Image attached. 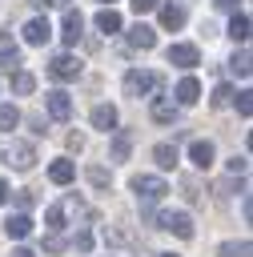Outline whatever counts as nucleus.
<instances>
[{"label": "nucleus", "mask_w": 253, "mask_h": 257, "mask_svg": "<svg viewBox=\"0 0 253 257\" xmlns=\"http://www.w3.org/2000/svg\"><path fill=\"white\" fill-rule=\"evenodd\" d=\"M0 157H4L8 169H20V173L36 165V149H32L28 141H4V145H0Z\"/></svg>", "instance_id": "1"}, {"label": "nucleus", "mask_w": 253, "mask_h": 257, "mask_svg": "<svg viewBox=\"0 0 253 257\" xmlns=\"http://www.w3.org/2000/svg\"><path fill=\"white\" fill-rule=\"evenodd\" d=\"M161 88V72H145V68H133V72H124V96H149V92H157Z\"/></svg>", "instance_id": "2"}, {"label": "nucleus", "mask_w": 253, "mask_h": 257, "mask_svg": "<svg viewBox=\"0 0 253 257\" xmlns=\"http://www.w3.org/2000/svg\"><path fill=\"white\" fill-rule=\"evenodd\" d=\"M133 193H137V201H141V209H149V205H157V201H165V193H169V185H165L161 177H133Z\"/></svg>", "instance_id": "3"}, {"label": "nucleus", "mask_w": 253, "mask_h": 257, "mask_svg": "<svg viewBox=\"0 0 253 257\" xmlns=\"http://www.w3.org/2000/svg\"><path fill=\"white\" fill-rule=\"evenodd\" d=\"M48 76H52V80H76V76H80V60H76L72 52H56V56L48 60Z\"/></svg>", "instance_id": "4"}, {"label": "nucleus", "mask_w": 253, "mask_h": 257, "mask_svg": "<svg viewBox=\"0 0 253 257\" xmlns=\"http://www.w3.org/2000/svg\"><path fill=\"white\" fill-rule=\"evenodd\" d=\"M157 229H169V233H177L181 241H189V237H193V217H189V213H161V217H157Z\"/></svg>", "instance_id": "5"}, {"label": "nucleus", "mask_w": 253, "mask_h": 257, "mask_svg": "<svg viewBox=\"0 0 253 257\" xmlns=\"http://www.w3.org/2000/svg\"><path fill=\"white\" fill-rule=\"evenodd\" d=\"M44 104H48V116H52V120H68V116H72V96H68L64 88H52V92L44 96Z\"/></svg>", "instance_id": "6"}, {"label": "nucleus", "mask_w": 253, "mask_h": 257, "mask_svg": "<svg viewBox=\"0 0 253 257\" xmlns=\"http://www.w3.org/2000/svg\"><path fill=\"white\" fill-rule=\"evenodd\" d=\"M169 64H177V68H193V64H201V52H197V44H169Z\"/></svg>", "instance_id": "7"}, {"label": "nucleus", "mask_w": 253, "mask_h": 257, "mask_svg": "<svg viewBox=\"0 0 253 257\" xmlns=\"http://www.w3.org/2000/svg\"><path fill=\"white\" fill-rule=\"evenodd\" d=\"M60 36H64V44L72 48V44H76V40L84 36V16L68 8V12H64V20H60Z\"/></svg>", "instance_id": "8"}, {"label": "nucleus", "mask_w": 253, "mask_h": 257, "mask_svg": "<svg viewBox=\"0 0 253 257\" xmlns=\"http://www.w3.org/2000/svg\"><path fill=\"white\" fill-rule=\"evenodd\" d=\"M129 44H133V48H141V52H149V48H157V32H153L149 24H141V20H137V24L129 28Z\"/></svg>", "instance_id": "9"}, {"label": "nucleus", "mask_w": 253, "mask_h": 257, "mask_svg": "<svg viewBox=\"0 0 253 257\" xmlns=\"http://www.w3.org/2000/svg\"><path fill=\"white\" fill-rule=\"evenodd\" d=\"M48 36H52V24H48L44 16H32V20L24 24V40H28V44H44Z\"/></svg>", "instance_id": "10"}, {"label": "nucleus", "mask_w": 253, "mask_h": 257, "mask_svg": "<svg viewBox=\"0 0 253 257\" xmlns=\"http://www.w3.org/2000/svg\"><path fill=\"white\" fill-rule=\"evenodd\" d=\"M213 157H217V149H213L209 141H193V145H189V161H193L197 169H209Z\"/></svg>", "instance_id": "11"}, {"label": "nucleus", "mask_w": 253, "mask_h": 257, "mask_svg": "<svg viewBox=\"0 0 253 257\" xmlns=\"http://www.w3.org/2000/svg\"><path fill=\"white\" fill-rule=\"evenodd\" d=\"M96 28H100L104 36H112V32H120V12H116L112 4H104V8L96 12Z\"/></svg>", "instance_id": "12"}, {"label": "nucleus", "mask_w": 253, "mask_h": 257, "mask_svg": "<svg viewBox=\"0 0 253 257\" xmlns=\"http://www.w3.org/2000/svg\"><path fill=\"white\" fill-rule=\"evenodd\" d=\"M92 128L112 133V128H116V108H112V104H96V108H92Z\"/></svg>", "instance_id": "13"}, {"label": "nucleus", "mask_w": 253, "mask_h": 257, "mask_svg": "<svg viewBox=\"0 0 253 257\" xmlns=\"http://www.w3.org/2000/svg\"><path fill=\"white\" fill-rule=\"evenodd\" d=\"M4 233H8V237H16V241H20V237H28V233H32V217H28V213H12V217L4 221Z\"/></svg>", "instance_id": "14"}, {"label": "nucleus", "mask_w": 253, "mask_h": 257, "mask_svg": "<svg viewBox=\"0 0 253 257\" xmlns=\"http://www.w3.org/2000/svg\"><path fill=\"white\" fill-rule=\"evenodd\" d=\"M12 64H20V44L8 32H0V68H12Z\"/></svg>", "instance_id": "15"}, {"label": "nucleus", "mask_w": 253, "mask_h": 257, "mask_svg": "<svg viewBox=\"0 0 253 257\" xmlns=\"http://www.w3.org/2000/svg\"><path fill=\"white\" fill-rule=\"evenodd\" d=\"M129 153H133V133L112 128V161H129Z\"/></svg>", "instance_id": "16"}, {"label": "nucleus", "mask_w": 253, "mask_h": 257, "mask_svg": "<svg viewBox=\"0 0 253 257\" xmlns=\"http://www.w3.org/2000/svg\"><path fill=\"white\" fill-rule=\"evenodd\" d=\"M197 96H201V84H197V76H185V80L177 84V104H197Z\"/></svg>", "instance_id": "17"}, {"label": "nucleus", "mask_w": 253, "mask_h": 257, "mask_svg": "<svg viewBox=\"0 0 253 257\" xmlns=\"http://www.w3.org/2000/svg\"><path fill=\"white\" fill-rule=\"evenodd\" d=\"M177 116H181V104H173V100H157L153 104V120L157 124H173Z\"/></svg>", "instance_id": "18"}, {"label": "nucleus", "mask_w": 253, "mask_h": 257, "mask_svg": "<svg viewBox=\"0 0 253 257\" xmlns=\"http://www.w3.org/2000/svg\"><path fill=\"white\" fill-rule=\"evenodd\" d=\"M153 161H157L161 169H173V165H177V145H173V141L153 145Z\"/></svg>", "instance_id": "19"}, {"label": "nucleus", "mask_w": 253, "mask_h": 257, "mask_svg": "<svg viewBox=\"0 0 253 257\" xmlns=\"http://www.w3.org/2000/svg\"><path fill=\"white\" fill-rule=\"evenodd\" d=\"M161 24L177 32V28L185 24V8H181V4H161Z\"/></svg>", "instance_id": "20"}, {"label": "nucleus", "mask_w": 253, "mask_h": 257, "mask_svg": "<svg viewBox=\"0 0 253 257\" xmlns=\"http://www.w3.org/2000/svg\"><path fill=\"white\" fill-rule=\"evenodd\" d=\"M48 177H52L56 185H68V181L76 177V165H72V161H52V165H48Z\"/></svg>", "instance_id": "21"}, {"label": "nucleus", "mask_w": 253, "mask_h": 257, "mask_svg": "<svg viewBox=\"0 0 253 257\" xmlns=\"http://www.w3.org/2000/svg\"><path fill=\"white\" fill-rule=\"evenodd\" d=\"M229 36H233L237 44L249 40V16H245V12H233V20H229Z\"/></svg>", "instance_id": "22"}, {"label": "nucleus", "mask_w": 253, "mask_h": 257, "mask_svg": "<svg viewBox=\"0 0 253 257\" xmlns=\"http://www.w3.org/2000/svg\"><path fill=\"white\" fill-rule=\"evenodd\" d=\"M32 88H36V76L24 72V68H16V72H12V92H16V96H28Z\"/></svg>", "instance_id": "23"}, {"label": "nucleus", "mask_w": 253, "mask_h": 257, "mask_svg": "<svg viewBox=\"0 0 253 257\" xmlns=\"http://www.w3.org/2000/svg\"><path fill=\"white\" fill-rule=\"evenodd\" d=\"M20 124V112H16V104H0V133H12Z\"/></svg>", "instance_id": "24"}, {"label": "nucleus", "mask_w": 253, "mask_h": 257, "mask_svg": "<svg viewBox=\"0 0 253 257\" xmlns=\"http://www.w3.org/2000/svg\"><path fill=\"white\" fill-rule=\"evenodd\" d=\"M84 177H88V185H92V189H108V169L88 165V169H84Z\"/></svg>", "instance_id": "25"}, {"label": "nucleus", "mask_w": 253, "mask_h": 257, "mask_svg": "<svg viewBox=\"0 0 253 257\" xmlns=\"http://www.w3.org/2000/svg\"><path fill=\"white\" fill-rule=\"evenodd\" d=\"M217 257H249V241H225L217 249Z\"/></svg>", "instance_id": "26"}, {"label": "nucleus", "mask_w": 253, "mask_h": 257, "mask_svg": "<svg viewBox=\"0 0 253 257\" xmlns=\"http://www.w3.org/2000/svg\"><path fill=\"white\" fill-rule=\"evenodd\" d=\"M44 225L48 229H64V205H48L44 209Z\"/></svg>", "instance_id": "27"}, {"label": "nucleus", "mask_w": 253, "mask_h": 257, "mask_svg": "<svg viewBox=\"0 0 253 257\" xmlns=\"http://www.w3.org/2000/svg\"><path fill=\"white\" fill-rule=\"evenodd\" d=\"M229 68L237 72V76H249V52L241 48V52H233V60H229Z\"/></svg>", "instance_id": "28"}, {"label": "nucleus", "mask_w": 253, "mask_h": 257, "mask_svg": "<svg viewBox=\"0 0 253 257\" xmlns=\"http://www.w3.org/2000/svg\"><path fill=\"white\" fill-rule=\"evenodd\" d=\"M225 104H233V88L229 84H217L213 88V108H225Z\"/></svg>", "instance_id": "29"}, {"label": "nucleus", "mask_w": 253, "mask_h": 257, "mask_svg": "<svg viewBox=\"0 0 253 257\" xmlns=\"http://www.w3.org/2000/svg\"><path fill=\"white\" fill-rule=\"evenodd\" d=\"M249 96H253V92H233V104H237V112H241V116H249V112H253V100H249Z\"/></svg>", "instance_id": "30"}, {"label": "nucleus", "mask_w": 253, "mask_h": 257, "mask_svg": "<svg viewBox=\"0 0 253 257\" xmlns=\"http://www.w3.org/2000/svg\"><path fill=\"white\" fill-rule=\"evenodd\" d=\"M181 189H185V201H201V185H197L193 177H185V181H181Z\"/></svg>", "instance_id": "31"}, {"label": "nucleus", "mask_w": 253, "mask_h": 257, "mask_svg": "<svg viewBox=\"0 0 253 257\" xmlns=\"http://www.w3.org/2000/svg\"><path fill=\"white\" fill-rule=\"evenodd\" d=\"M60 249H64V241H60V233L52 229V233L44 237V253H60Z\"/></svg>", "instance_id": "32"}, {"label": "nucleus", "mask_w": 253, "mask_h": 257, "mask_svg": "<svg viewBox=\"0 0 253 257\" xmlns=\"http://www.w3.org/2000/svg\"><path fill=\"white\" fill-rule=\"evenodd\" d=\"M72 245H76L80 253H88V249H92V233H84V229H80V233L72 237Z\"/></svg>", "instance_id": "33"}, {"label": "nucleus", "mask_w": 253, "mask_h": 257, "mask_svg": "<svg viewBox=\"0 0 253 257\" xmlns=\"http://www.w3.org/2000/svg\"><path fill=\"white\" fill-rule=\"evenodd\" d=\"M129 4H133V12L141 16V12H153V8L161 4V0H129Z\"/></svg>", "instance_id": "34"}, {"label": "nucleus", "mask_w": 253, "mask_h": 257, "mask_svg": "<svg viewBox=\"0 0 253 257\" xmlns=\"http://www.w3.org/2000/svg\"><path fill=\"white\" fill-rule=\"evenodd\" d=\"M245 169H249V161H245V157H233V161H229V173H233V177H241Z\"/></svg>", "instance_id": "35"}, {"label": "nucleus", "mask_w": 253, "mask_h": 257, "mask_svg": "<svg viewBox=\"0 0 253 257\" xmlns=\"http://www.w3.org/2000/svg\"><path fill=\"white\" fill-rule=\"evenodd\" d=\"M16 205H20V209H32V205H36V197L24 189V193H16Z\"/></svg>", "instance_id": "36"}, {"label": "nucleus", "mask_w": 253, "mask_h": 257, "mask_svg": "<svg viewBox=\"0 0 253 257\" xmlns=\"http://www.w3.org/2000/svg\"><path fill=\"white\" fill-rule=\"evenodd\" d=\"M68 149H76V153H80V149H84V137H80V133H72V137H68Z\"/></svg>", "instance_id": "37"}, {"label": "nucleus", "mask_w": 253, "mask_h": 257, "mask_svg": "<svg viewBox=\"0 0 253 257\" xmlns=\"http://www.w3.org/2000/svg\"><path fill=\"white\" fill-rule=\"evenodd\" d=\"M8 197H12V189H8V181H0V205H4Z\"/></svg>", "instance_id": "38"}, {"label": "nucleus", "mask_w": 253, "mask_h": 257, "mask_svg": "<svg viewBox=\"0 0 253 257\" xmlns=\"http://www.w3.org/2000/svg\"><path fill=\"white\" fill-rule=\"evenodd\" d=\"M12 257H36V253H32V249H24V245H20V249H12Z\"/></svg>", "instance_id": "39"}, {"label": "nucleus", "mask_w": 253, "mask_h": 257, "mask_svg": "<svg viewBox=\"0 0 253 257\" xmlns=\"http://www.w3.org/2000/svg\"><path fill=\"white\" fill-rule=\"evenodd\" d=\"M217 8H237V0H213Z\"/></svg>", "instance_id": "40"}, {"label": "nucleus", "mask_w": 253, "mask_h": 257, "mask_svg": "<svg viewBox=\"0 0 253 257\" xmlns=\"http://www.w3.org/2000/svg\"><path fill=\"white\" fill-rule=\"evenodd\" d=\"M32 4H36V8H44V4H52V0H32Z\"/></svg>", "instance_id": "41"}, {"label": "nucleus", "mask_w": 253, "mask_h": 257, "mask_svg": "<svg viewBox=\"0 0 253 257\" xmlns=\"http://www.w3.org/2000/svg\"><path fill=\"white\" fill-rule=\"evenodd\" d=\"M157 257H181V253H157Z\"/></svg>", "instance_id": "42"}, {"label": "nucleus", "mask_w": 253, "mask_h": 257, "mask_svg": "<svg viewBox=\"0 0 253 257\" xmlns=\"http://www.w3.org/2000/svg\"><path fill=\"white\" fill-rule=\"evenodd\" d=\"M52 4H68V0H52Z\"/></svg>", "instance_id": "43"}, {"label": "nucleus", "mask_w": 253, "mask_h": 257, "mask_svg": "<svg viewBox=\"0 0 253 257\" xmlns=\"http://www.w3.org/2000/svg\"><path fill=\"white\" fill-rule=\"evenodd\" d=\"M100 4H112V0H100Z\"/></svg>", "instance_id": "44"}]
</instances>
